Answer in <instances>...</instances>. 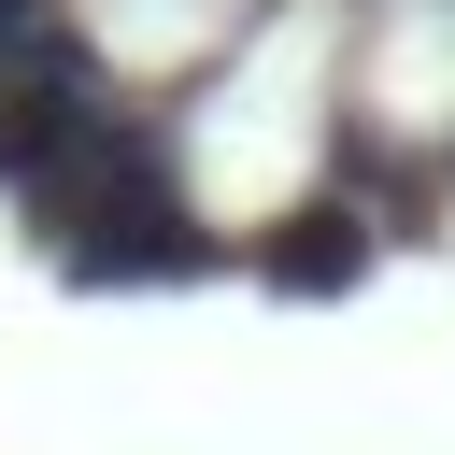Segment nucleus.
<instances>
[{"label":"nucleus","instance_id":"obj_1","mask_svg":"<svg viewBox=\"0 0 455 455\" xmlns=\"http://www.w3.org/2000/svg\"><path fill=\"white\" fill-rule=\"evenodd\" d=\"M28 213H43V256H57L71 284H199V270H213V228L185 213L171 142H156L142 114L100 128L71 171H43Z\"/></svg>","mask_w":455,"mask_h":455},{"label":"nucleus","instance_id":"obj_2","mask_svg":"<svg viewBox=\"0 0 455 455\" xmlns=\"http://www.w3.org/2000/svg\"><path fill=\"white\" fill-rule=\"evenodd\" d=\"M100 128H128V100L100 85V57H85L57 14H43L28 43H0V185H14V199H28L43 171H71Z\"/></svg>","mask_w":455,"mask_h":455},{"label":"nucleus","instance_id":"obj_3","mask_svg":"<svg viewBox=\"0 0 455 455\" xmlns=\"http://www.w3.org/2000/svg\"><path fill=\"white\" fill-rule=\"evenodd\" d=\"M370 242H384V228H370L355 199H299V213L256 242V284H270V299H355V284H370Z\"/></svg>","mask_w":455,"mask_h":455},{"label":"nucleus","instance_id":"obj_4","mask_svg":"<svg viewBox=\"0 0 455 455\" xmlns=\"http://www.w3.org/2000/svg\"><path fill=\"white\" fill-rule=\"evenodd\" d=\"M43 14H57V0H0V43H28V28H43Z\"/></svg>","mask_w":455,"mask_h":455}]
</instances>
